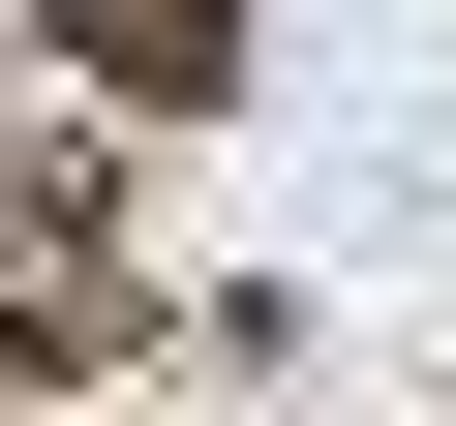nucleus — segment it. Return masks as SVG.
Returning <instances> with one entry per match:
<instances>
[]
</instances>
